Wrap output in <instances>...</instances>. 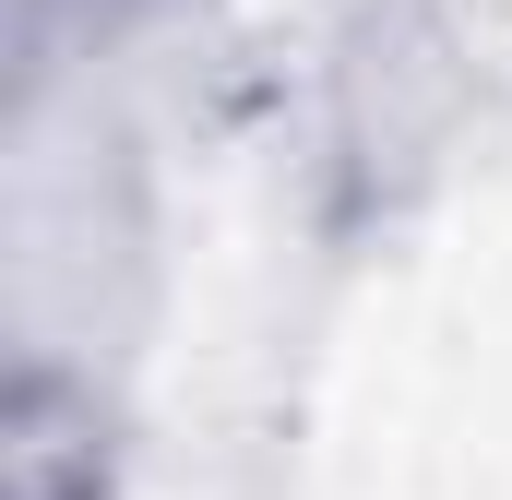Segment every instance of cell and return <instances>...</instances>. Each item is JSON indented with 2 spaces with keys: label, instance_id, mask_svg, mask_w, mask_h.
<instances>
[{
  "label": "cell",
  "instance_id": "obj_1",
  "mask_svg": "<svg viewBox=\"0 0 512 500\" xmlns=\"http://www.w3.org/2000/svg\"><path fill=\"white\" fill-rule=\"evenodd\" d=\"M0 489L12 500H108L120 489V417L96 370H60V346H24L0 393Z\"/></svg>",
  "mask_w": 512,
  "mask_h": 500
}]
</instances>
